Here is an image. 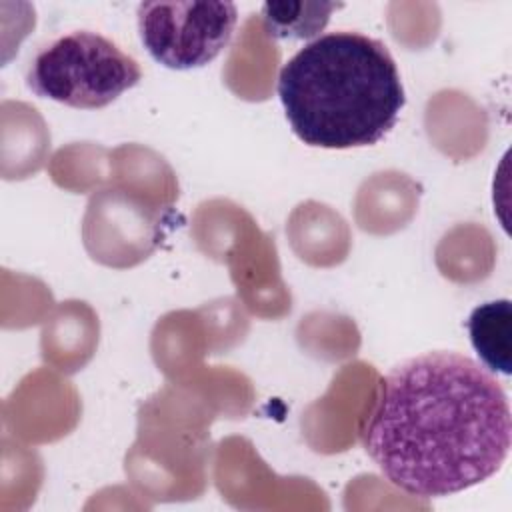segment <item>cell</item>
I'll return each instance as SVG.
<instances>
[{"instance_id":"obj_4","label":"cell","mask_w":512,"mask_h":512,"mask_svg":"<svg viewBox=\"0 0 512 512\" xmlns=\"http://www.w3.org/2000/svg\"><path fill=\"white\" fill-rule=\"evenodd\" d=\"M136 16L140 40L158 64L192 70L228 46L238 8L232 2H142Z\"/></svg>"},{"instance_id":"obj_1","label":"cell","mask_w":512,"mask_h":512,"mask_svg":"<svg viewBox=\"0 0 512 512\" xmlns=\"http://www.w3.org/2000/svg\"><path fill=\"white\" fill-rule=\"evenodd\" d=\"M510 404L500 382L458 352H424L382 380L362 446L384 478L430 500L472 488L508 458Z\"/></svg>"},{"instance_id":"obj_2","label":"cell","mask_w":512,"mask_h":512,"mask_svg":"<svg viewBox=\"0 0 512 512\" xmlns=\"http://www.w3.org/2000/svg\"><path fill=\"white\" fill-rule=\"evenodd\" d=\"M276 88L292 132L332 150L380 142L406 104L386 44L350 30L320 34L300 48L280 68Z\"/></svg>"},{"instance_id":"obj_5","label":"cell","mask_w":512,"mask_h":512,"mask_svg":"<svg viewBox=\"0 0 512 512\" xmlns=\"http://www.w3.org/2000/svg\"><path fill=\"white\" fill-rule=\"evenodd\" d=\"M470 342L490 372L510 374L512 368V310L510 300H492L472 310Z\"/></svg>"},{"instance_id":"obj_6","label":"cell","mask_w":512,"mask_h":512,"mask_svg":"<svg viewBox=\"0 0 512 512\" xmlns=\"http://www.w3.org/2000/svg\"><path fill=\"white\" fill-rule=\"evenodd\" d=\"M340 6L336 2H266L262 20L272 38L304 40L320 34Z\"/></svg>"},{"instance_id":"obj_3","label":"cell","mask_w":512,"mask_h":512,"mask_svg":"<svg viewBox=\"0 0 512 512\" xmlns=\"http://www.w3.org/2000/svg\"><path fill=\"white\" fill-rule=\"evenodd\" d=\"M142 78L140 64L92 30H74L44 46L26 72L28 88L78 110L112 104Z\"/></svg>"}]
</instances>
